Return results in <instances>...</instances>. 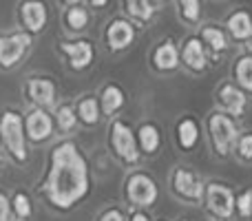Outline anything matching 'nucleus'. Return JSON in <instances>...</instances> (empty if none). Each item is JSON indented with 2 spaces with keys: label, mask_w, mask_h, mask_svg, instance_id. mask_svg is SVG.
I'll return each instance as SVG.
<instances>
[{
  "label": "nucleus",
  "mask_w": 252,
  "mask_h": 221,
  "mask_svg": "<svg viewBox=\"0 0 252 221\" xmlns=\"http://www.w3.org/2000/svg\"><path fill=\"white\" fill-rule=\"evenodd\" d=\"M91 190L89 164L75 142H60L49 155V170L40 195L56 210H71Z\"/></svg>",
  "instance_id": "obj_1"
},
{
  "label": "nucleus",
  "mask_w": 252,
  "mask_h": 221,
  "mask_svg": "<svg viewBox=\"0 0 252 221\" xmlns=\"http://www.w3.org/2000/svg\"><path fill=\"white\" fill-rule=\"evenodd\" d=\"M0 142L9 151V155L18 161H27V144H25V120L18 111H2L0 115Z\"/></svg>",
  "instance_id": "obj_2"
},
{
  "label": "nucleus",
  "mask_w": 252,
  "mask_h": 221,
  "mask_svg": "<svg viewBox=\"0 0 252 221\" xmlns=\"http://www.w3.org/2000/svg\"><path fill=\"white\" fill-rule=\"evenodd\" d=\"M109 139H111V148L113 153L124 161V164L133 166L139 161V146H137V137L130 130V126L124 120H115L111 122L109 128Z\"/></svg>",
  "instance_id": "obj_3"
},
{
  "label": "nucleus",
  "mask_w": 252,
  "mask_h": 221,
  "mask_svg": "<svg viewBox=\"0 0 252 221\" xmlns=\"http://www.w3.org/2000/svg\"><path fill=\"white\" fill-rule=\"evenodd\" d=\"M208 133L217 155L226 157L237 144V124L228 113H213L208 117Z\"/></svg>",
  "instance_id": "obj_4"
},
{
  "label": "nucleus",
  "mask_w": 252,
  "mask_h": 221,
  "mask_svg": "<svg viewBox=\"0 0 252 221\" xmlns=\"http://www.w3.org/2000/svg\"><path fill=\"white\" fill-rule=\"evenodd\" d=\"M126 197L130 204L135 206H153L159 197V188H157L155 179L148 177L146 173H133L126 179Z\"/></svg>",
  "instance_id": "obj_5"
},
{
  "label": "nucleus",
  "mask_w": 252,
  "mask_h": 221,
  "mask_svg": "<svg viewBox=\"0 0 252 221\" xmlns=\"http://www.w3.org/2000/svg\"><path fill=\"white\" fill-rule=\"evenodd\" d=\"M204 197L208 210L217 219H230L235 215V195L228 186H223L219 182H210L204 188Z\"/></svg>",
  "instance_id": "obj_6"
},
{
  "label": "nucleus",
  "mask_w": 252,
  "mask_h": 221,
  "mask_svg": "<svg viewBox=\"0 0 252 221\" xmlns=\"http://www.w3.org/2000/svg\"><path fill=\"white\" fill-rule=\"evenodd\" d=\"M31 44V33L20 31V33L11 35H0V66L2 69H11L22 60Z\"/></svg>",
  "instance_id": "obj_7"
},
{
  "label": "nucleus",
  "mask_w": 252,
  "mask_h": 221,
  "mask_svg": "<svg viewBox=\"0 0 252 221\" xmlns=\"http://www.w3.org/2000/svg\"><path fill=\"white\" fill-rule=\"evenodd\" d=\"M170 184H173V190L177 192L182 199L188 201H201L204 197V184L197 179L195 173H190L188 168H175L173 177H170Z\"/></svg>",
  "instance_id": "obj_8"
},
{
  "label": "nucleus",
  "mask_w": 252,
  "mask_h": 221,
  "mask_svg": "<svg viewBox=\"0 0 252 221\" xmlns=\"http://www.w3.org/2000/svg\"><path fill=\"white\" fill-rule=\"evenodd\" d=\"M217 102L221 106V113H228L230 117H241L248 106V97L235 84H223L217 91Z\"/></svg>",
  "instance_id": "obj_9"
},
{
  "label": "nucleus",
  "mask_w": 252,
  "mask_h": 221,
  "mask_svg": "<svg viewBox=\"0 0 252 221\" xmlns=\"http://www.w3.org/2000/svg\"><path fill=\"white\" fill-rule=\"evenodd\" d=\"M135 38V29L130 22L122 20V18H115V20L109 22L104 31V40L109 44L111 51H124Z\"/></svg>",
  "instance_id": "obj_10"
},
{
  "label": "nucleus",
  "mask_w": 252,
  "mask_h": 221,
  "mask_svg": "<svg viewBox=\"0 0 252 221\" xmlns=\"http://www.w3.org/2000/svg\"><path fill=\"white\" fill-rule=\"evenodd\" d=\"M60 51L69 56V64L73 71H84L93 62V44L89 40L75 42H60Z\"/></svg>",
  "instance_id": "obj_11"
},
{
  "label": "nucleus",
  "mask_w": 252,
  "mask_h": 221,
  "mask_svg": "<svg viewBox=\"0 0 252 221\" xmlns=\"http://www.w3.org/2000/svg\"><path fill=\"white\" fill-rule=\"evenodd\" d=\"M20 18L27 33H40L47 25V4L42 0H25L20 4Z\"/></svg>",
  "instance_id": "obj_12"
},
{
  "label": "nucleus",
  "mask_w": 252,
  "mask_h": 221,
  "mask_svg": "<svg viewBox=\"0 0 252 221\" xmlns=\"http://www.w3.org/2000/svg\"><path fill=\"white\" fill-rule=\"evenodd\" d=\"M25 128L31 142H44L53 133V120H51V115H47L44 109H35L27 115Z\"/></svg>",
  "instance_id": "obj_13"
},
{
  "label": "nucleus",
  "mask_w": 252,
  "mask_h": 221,
  "mask_svg": "<svg viewBox=\"0 0 252 221\" xmlns=\"http://www.w3.org/2000/svg\"><path fill=\"white\" fill-rule=\"evenodd\" d=\"M27 95H29V100L33 104L49 109L56 102V84L49 78H31L27 82Z\"/></svg>",
  "instance_id": "obj_14"
},
{
  "label": "nucleus",
  "mask_w": 252,
  "mask_h": 221,
  "mask_svg": "<svg viewBox=\"0 0 252 221\" xmlns=\"http://www.w3.org/2000/svg\"><path fill=\"white\" fill-rule=\"evenodd\" d=\"M182 58L184 62H186L188 69H192L195 73H201V71H206V66H208V58H206V51H204V42H201L199 38H188L186 42H184L182 47Z\"/></svg>",
  "instance_id": "obj_15"
},
{
  "label": "nucleus",
  "mask_w": 252,
  "mask_h": 221,
  "mask_svg": "<svg viewBox=\"0 0 252 221\" xmlns=\"http://www.w3.org/2000/svg\"><path fill=\"white\" fill-rule=\"evenodd\" d=\"M153 66L161 73L175 71L179 66V51L173 44V40H164L161 44H157V49L153 51Z\"/></svg>",
  "instance_id": "obj_16"
},
{
  "label": "nucleus",
  "mask_w": 252,
  "mask_h": 221,
  "mask_svg": "<svg viewBox=\"0 0 252 221\" xmlns=\"http://www.w3.org/2000/svg\"><path fill=\"white\" fill-rule=\"evenodd\" d=\"M177 142L184 151H192L199 144V124L195 117H182L177 122Z\"/></svg>",
  "instance_id": "obj_17"
},
{
  "label": "nucleus",
  "mask_w": 252,
  "mask_h": 221,
  "mask_svg": "<svg viewBox=\"0 0 252 221\" xmlns=\"http://www.w3.org/2000/svg\"><path fill=\"white\" fill-rule=\"evenodd\" d=\"M226 27L235 40H250L252 38V18L248 11H235L228 16Z\"/></svg>",
  "instance_id": "obj_18"
},
{
  "label": "nucleus",
  "mask_w": 252,
  "mask_h": 221,
  "mask_svg": "<svg viewBox=\"0 0 252 221\" xmlns=\"http://www.w3.org/2000/svg\"><path fill=\"white\" fill-rule=\"evenodd\" d=\"M137 146L142 148L144 153L148 155H155L161 146V135H159V128L155 124H142L137 128Z\"/></svg>",
  "instance_id": "obj_19"
},
{
  "label": "nucleus",
  "mask_w": 252,
  "mask_h": 221,
  "mask_svg": "<svg viewBox=\"0 0 252 221\" xmlns=\"http://www.w3.org/2000/svg\"><path fill=\"white\" fill-rule=\"evenodd\" d=\"M100 104H102V113L113 115V113H118L124 106V91L118 84H106V87L102 89Z\"/></svg>",
  "instance_id": "obj_20"
},
{
  "label": "nucleus",
  "mask_w": 252,
  "mask_h": 221,
  "mask_svg": "<svg viewBox=\"0 0 252 221\" xmlns=\"http://www.w3.org/2000/svg\"><path fill=\"white\" fill-rule=\"evenodd\" d=\"M75 113H78V120L84 122L87 126H93L100 122V109H97L95 97H84V100H80Z\"/></svg>",
  "instance_id": "obj_21"
},
{
  "label": "nucleus",
  "mask_w": 252,
  "mask_h": 221,
  "mask_svg": "<svg viewBox=\"0 0 252 221\" xmlns=\"http://www.w3.org/2000/svg\"><path fill=\"white\" fill-rule=\"evenodd\" d=\"M201 40H204L215 53H221L228 49V38L219 27H204V29H201Z\"/></svg>",
  "instance_id": "obj_22"
},
{
  "label": "nucleus",
  "mask_w": 252,
  "mask_h": 221,
  "mask_svg": "<svg viewBox=\"0 0 252 221\" xmlns=\"http://www.w3.org/2000/svg\"><path fill=\"white\" fill-rule=\"evenodd\" d=\"M235 80L244 91H252V56H241L235 64Z\"/></svg>",
  "instance_id": "obj_23"
},
{
  "label": "nucleus",
  "mask_w": 252,
  "mask_h": 221,
  "mask_svg": "<svg viewBox=\"0 0 252 221\" xmlns=\"http://www.w3.org/2000/svg\"><path fill=\"white\" fill-rule=\"evenodd\" d=\"M124 7L133 20L148 22L153 18V7L148 0H124Z\"/></svg>",
  "instance_id": "obj_24"
},
{
  "label": "nucleus",
  "mask_w": 252,
  "mask_h": 221,
  "mask_svg": "<svg viewBox=\"0 0 252 221\" xmlns=\"http://www.w3.org/2000/svg\"><path fill=\"white\" fill-rule=\"evenodd\" d=\"M64 20H66V25H69V29L82 31V29H87V25H89V11L82 4H73V7L66 9Z\"/></svg>",
  "instance_id": "obj_25"
},
{
  "label": "nucleus",
  "mask_w": 252,
  "mask_h": 221,
  "mask_svg": "<svg viewBox=\"0 0 252 221\" xmlns=\"http://www.w3.org/2000/svg\"><path fill=\"white\" fill-rule=\"evenodd\" d=\"M56 124H58V128H60L62 133L73 130L75 124H78V113H75L73 106H69V104L60 106V109L56 111Z\"/></svg>",
  "instance_id": "obj_26"
},
{
  "label": "nucleus",
  "mask_w": 252,
  "mask_h": 221,
  "mask_svg": "<svg viewBox=\"0 0 252 221\" xmlns=\"http://www.w3.org/2000/svg\"><path fill=\"white\" fill-rule=\"evenodd\" d=\"M199 13H201L199 0H179V16H182L184 22L195 25L199 20Z\"/></svg>",
  "instance_id": "obj_27"
},
{
  "label": "nucleus",
  "mask_w": 252,
  "mask_h": 221,
  "mask_svg": "<svg viewBox=\"0 0 252 221\" xmlns=\"http://www.w3.org/2000/svg\"><path fill=\"white\" fill-rule=\"evenodd\" d=\"M11 208H13V213H16L20 219H29L31 213H33V208H31V201H29V197H27L25 192H16V195H13Z\"/></svg>",
  "instance_id": "obj_28"
},
{
  "label": "nucleus",
  "mask_w": 252,
  "mask_h": 221,
  "mask_svg": "<svg viewBox=\"0 0 252 221\" xmlns=\"http://www.w3.org/2000/svg\"><path fill=\"white\" fill-rule=\"evenodd\" d=\"M235 210H239L241 217L252 215V190H244L239 197H235Z\"/></svg>",
  "instance_id": "obj_29"
},
{
  "label": "nucleus",
  "mask_w": 252,
  "mask_h": 221,
  "mask_svg": "<svg viewBox=\"0 0 252 221\" xmlns=\"http://www.w3.org/2000/svg\"><path fill=\"white\" fill-rule=\"evenodd\" d=\"M237 153L241 159L252 161V133H246L241 137H237Z\"/></svg>",
  "instance_id": "obj_30"
},
{
  "label": "nucleus",
  "mask_w": 252,
  "mask_h": 221,
  "mask_svg": "<svg viewBox=\"0 0 252 221\" xmlns=\"http://www.w3.org/2000/svg\"><path fill=\"white\" fill-rule=\"evenodd\" d=\"M100 221H124V215L118 208H109L106 213H102Z\"/></svg>",
  "instance_id": "obj_31"
},
{
  "label": "nucleus",
  "mask_w": 252,
  "mask_h": 221,
  "mask_svg": "<svg viewBox=\"0 0 252 221\" xmlns=\"http://www.w3.org/2000/svg\"><path fill=\"white\" fill-rule=\"evenodd\" d=\"M0 221H9V199L0 192Z\"/></svg>",
  "instance_id": "obj_32"
},
{
  "label": "nucleus",
  "mask_w": 252,
  "mask_h": 221,
  "mask_svg": "<svg viewBox=\"0 0 252 221\" xmlns=\"http://www.w3.org/2000/svg\"><path fill=\"white\" fill-rule=\"evenodd\" d=\"M128 221H151L148 219V215L146 213H142V210H137V213H133L130 215V219Z\"/></svg>",
  "instance_id": "obj_33"
},
{
  "label": "nucleus",
  "mask_w": 252,
  "mask_h": 221,
  "mask_svg": "<svg viewBox=\"0 0 252 221\" xmlns=\"http://www.w3.org/2000/svg\"><path fill=\"white\" fill-rule=\"evenodd\" d=\"M91 4H93V7H97V9H102V7H106V4H109V0H91Z\"/></svg>",
  "instance_id": "obj_34"
},
{
  "label": "nucleus",
  "mask_w": 252,
  "mask_h": 221,
  "mask_svg": "<svg viewBox=\"0 0 252 221\" xmlns=\"http://www.w3.org/2000/svg\"><path fill=\"white\" fill-rule=\"evenodd\" d=\"M62 2H66V4H69V7H73V4H80V2H82V0H62Z\"/></svg>",
  "instance_id": "obj_35"
},
{
  "label": "nucleus",
  "mask_w": 252,
  "mask_h": 221,
  "mask_svg": "<svg viewBox=\"0 0 252 221\" xmlns=\"http://www.w3.org/2000/svg\"><path fill=\"white\" fill-rule=\"evenodd\" d=\"M0 164H2V142H0Z\"/></svg>",
  "instance_id": "obj_36"
},
{
  "label": "nucleus",
  "mask_w": 252,
  "mask_h": 221,
  "mask_svg": "<svg viewBox=\"0 0 252 221\" xmlns=\"http://www.w3.org/2000/svg\"><path fill=\"white\" fill-rule=\"evenodd\" d=\"M155 2H164V0H155Z\"/></svg>",
  "instance_id": "obj_37"
},
{
  "label": "nucleus",
  "mask_w": 252,
  "mask_h": 221,
  "mask_svg": "<svg viewBox=\"0 0 252 221\" xmlns=\"http://www.w3.org/2000/svg\"><path fill=\"white\" fill-rule=\"evenodd\" d=\"M179 221H186V219H179Z\"/></svg>",
  "instance_id": "obj_38"
},
{
  "label": "nucleus",
  "mask_w": 252,
  "mask_h": 221,
  "mask_svg": "<svg viewBox=\"0 0 252 221\" xmlns=\"http://www.w3.org/2000/svg\"><path fill=\"white\" fill-rule=\"evenodd\" d=\"M250 40H252V38H250ZM250 47H252V44H250Z\"/></svg>",
  "instance_id": "obj_39"
},
{
  "label": "nucleus",
  "mask_w": 252,
  "mask_h": 221,
  "mask_svg": "<svg viewBox=\"0 0 252 221\" xmlns=\"http://www.w3.org/2000/svg\"><path fill=\"white\" fill-rule=\"evenodd\" d=\"M250 217H252V215H250Z\"/></svg>",
  "instance_id": "obj_40"
}]
</instances>
